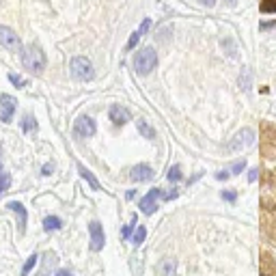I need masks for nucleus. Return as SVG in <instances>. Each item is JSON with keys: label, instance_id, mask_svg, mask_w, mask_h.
I'll use <instances>...</instances> for the list:
<instances>
[{"label": "nucleus", "instance_id": "nucleus-25", "mask_svg": "<svg viewBox=\"0 0 276 276\" xmlns=\"http://www.w3.org/2000/svg\"><path fill=\"white\" fill-rule=\"evenodd\" d=\"M9 80H11V84H15V86H26V80L22 78V76H15V74H9Z\"/></svg>", "mask_w": 276, "mask_h": 276}, {"label": "nucleus", "instance_id": "nucleus-16", "mask_svg": "<svg viewBox=\"0 0 276 276\" xmlns=\"http://www.w3.org/2000/svg\"><path fill=\"white\" fill-rule=\"evenodd\" d=\"M136 222H138V216L134 214V216H132V222H130V225H125V227H123V231H121V237H123V239H127V237H130V233L134 231Z\"/></svg>", "mask_w": 276, "mask_h": 276}, {"label": "nucleus", "instance_id": "nucleus-28", "mask_svg": "<svg viewBox=\"0 0 276 276\" xmlns=\"http://www.w3.org/2000/svg\"><path fill=\"white\" fill-rule=\"evenodd\" d=\"M177 195H179L177 188H173V192H166V195H162V198H164V201H173V198H177Z\"/></svg>", "mask_w": 276, "mask_h": 276}, {"label": "nucleus", "instance_id": "nucleus-14", "mask_svg": "<svg viewBox=\"0 0 276 276\" xmlns=\"http://www.w3.org/2000/svg\"><path fill=\"white\" fill-rule=\"evenodd\" d=\"M136 125H138V132L143 134V138H149V140H151V138H156V130H154V127H151L145 119H138V121H136Z\"/></svg>", "mask_w": 276, "mask_h": 276}, {"label": "nucleus", "instance_id": "nucleus-3", "mask_svg": "<svg viewBox=\"0 0 276 276\" xmlns=\"http://www.w3.org/2000/svg\"><path fill=\"white\" fill-rule=\"evenodd\" d=\"M69 74H72L74 80H80V82H86L93 78V63L89 61L86 56H74L72 63H69Z\"/></svg>", "mask_w": 276, "mask_h": 276}, {"label": "nucleus", "instance_id": "nucleus-6", "mask_svg": "<svg viewBox=\"0 0 276 276\" xmlns=\"http://www.w3.org/2000/svg\"><path fill=\"white\" fill-rule=\"evenodd\" d=\"M0 121H4V123H9L11 119H13V113H15V108H17V102H15V97H11L7 95V93H2L0 95Z\"/></svg>", "mask_w": 276, "mask_h": 276}, {"label": "nucleus", "instance_id": "nucleus-30", "mask_svg": "<svg viewBox=\"0 0 276 276\" xmlns=\"http://www.w3.org/2000/svg\"><path fill=\"white\" fill-rule=\"evenodd\" d=\"M52 171H54V166H52V164H45V166H43V175H50Z\"/></svg>", "mask_w": 276, "mask_h": 276}, {"label": "nucleus", "instance_id": "nucleus-23", "mask_svg": "<svg viewBox=\"0 0 276 276\" xmlns=\"http://www.w3.org/2000/svg\"><path fill=\"white\" fill-rule=\"evenodd\" d=\"M35 263H37V255H33V257H28V261L24 263V268H22V276H26L31 270L35 268Z\"/></svg>", "mask_w": 276, "mask_h": 276}, {"label": "nucleus", "instance_id": "nucleus-26", "mask_svg": "<svg viewBox=\"0 0 276 276\" xmlns=\"http://www.w3.org/2000/svg\"><path fill=\"white\" fill-rule=\"evenodd\" d=\"M222 198H225V201H229V203H233L237 198V195L233 190H222Z\"/></svg>", "mask_w": 276, "mask_h": 276}, {"label": "nucleus", "instance_id": "nucleus-15", "mask_svg": "<svg viewBox=\"0 0 276 276\" xmlns=\"http://www.w3.org/2000/svg\"><path fill=\"white\" fill-rule=\"evenodd\" d=\"M63 227V220L56 218V216H48V218L43 220V229L45 231H56V229Z\"/></svg>", "mask_w": 276, "mask_h": 276}, {"label": "nucleus", "instance_id": "nucleus-7", "mask_svg": "<svg viewBox=\"0 0 276 276\" xmlns=\"http://www.w3.org/2000/svg\"><path fill=\"white\" fill-rule=\"evenodd\" d=\"M74 130H76V134L78 136H93V134L97 132V125H95V121L91 119V117H78L76 119V123H74Z\"/></svg>", "mask_w": 276, "mask_h": 276}, {"label": "nucleus", "instance_id": "nucleus-18", "mask_svg": "<svg viewBox=\"0 0 276 276\" xmlns=\"http://www.w3.org/2000/svg\"><path fill=\"white\" fill-rule=\"evenodd\" d=\"M22 127H24V132H35L37 130V121H35L31 115H26L24 121H22Z\"/></svg>", "mask_w": 276, "mask_h": 276}, {"label": "nucleus", "instance_id": "nucleus-24", "mask_svg": "<svg viewBox=\"0 0 276 276\" xmlns=\"http://www.w3.org/2000/svg\"><path fill=\"white\" fill-rule=\"evenodd\" d=\"M140 37H143V35H140L138 31H134V33H132V37H130V41H127V50L136 48V43H138V41H140Z\"/></svg>", "mask_w": 276, "mask_h": 276}, {"label": "nucleus", "instance_id": "nucleus-13", "mask_svg": "<svg viewBox=\"0 0 276 276\" xmlns=\"http://www.w3.org/2000/svg\"><path fill=\"white\" fill-rule=\"evenodd\" d=\"M78 173H80V175H82V177H84L86 181H89L93 190H102V186H99V181H97L95 177H93V173H91L86 166H82V164H78Z\"/></svg>", "mask_w": 276, "mask_h": 276}, {"label": "nucleus", "instance_id": "nucleus-10", "mask_svg": "<svg viewBox=\"0 0 276 276\" xmlns=\"http://www.w3.org/2000/svg\"><path fill=\"white\" fill-rule=\"evenodd\" d=\"M130 119H132V115L125 106H119V104L110 106V121H113L115 125H125Z\"/></svg>", "mask_w": 276, "mask_h": 276}, {"label": "nucleus", "instance_id": "nucleus-27", "mask_svg": "<svg viewBox=\"0 0 276 276\" xmlns=\"http://www.w3.org/2000/svg\"><path fill=\"white\" fill-rule=\"evenodd\" d=\"M244 168H246V162H244V160H239V162H236V164L231 166V171H233V173H242Z\"/></svg>", "mask_w": 276, "mask_h": 276}, {"label": "nucleus", "instance_id": "nucleus-17", "mask_svg": "<svg viewBox=\"0 0 276 276\" xmlns=\"http://www.w3.org/2000/svg\"><path fill=\"white\" fill-rule=\"evenodd\" d=\"M261 13H276V0H261Z\"/></svg>", "mask_w": 276, "mask_h": 276}, {"label": "nucleus", "instance_id": "nucleus-12", "mask_svg": "<svg viewBox=\"0 0 276 276\" xmlns=\"http://www.w3.org/2000/svg\"><path fill=\"white\" fill-rule=\"evenodd\" d=\"M9 209H13L17 216H20V231L24 233V229H26V209H24V205L22 203H17V201H11L9 205H7Z\"/></svg>", "mask_w": 276, "mask_h": 276}, {"label": "nucleus", "instance_id": "nucleus-9", "mask_svg": "<svg viewBox=\"0 0 276 276\" xmlns=\"http://www.w3.org/2000/svg\"><path fill=\"white\" fill-rule=\"evenodd\" d=\"M252 140H255V132H252V130H244V132H239L237 136L233 138V143H229L227 151H229V154H236V151H239L242 147L250 145Z\"/></svg>", "mask_w": 276, "mask_h": 276}, {"label": "nucleus", "instance_id": "nucleus-32", "mask_svg": "<svg viewBox=\"0 0 276 276\" xmlns=\"http://www.w3.org/2000/svg\"><path fill=\"white\" fill-rule=\"evenodd\" d=\"M257 173H259V171H257V168H252L250 175H248V179H250V181H255V179H257Z\"/></svg>", "mask_w": 276, "mask_h": 276}, {"label": "nucleus", "instance_id": "nucleus-5", "mask_svg": "<svg viewBox=\"0 0 276 276\" xmlns=\"http://www.w3.org/2000/svg\"><path fill=\"white\" fill-rule=\"evenodd\" d=\"M162 195H164V192L160 190V188H154V190H149V195H147L145 198H140V203H138L140 211H143L145 216H151L158 209V198H162Z\"/></svg>", "mask_w": 276, "mask_h": 276}, {"label": "nucleus", "instance_id": "nucleus-36", "mask_svg": "<svg viewBox=\"0 0 276 276\" xmlns=\"http://www.w3.org/2000/svg\"><path fill=\"white\" fill-rule=\"evenodd\" d=\"M261 276H266V274H261Z\"/></svg>", "mask_w": 276, "mask_h": 276}, {"label": "nucleus", "instance_id": "nucleus-11", "mask_svg": "<svg viewBox=\"0 0 276 276\" xmlns=\"http://www.w3.org/2000/svg\"><path fill=\"white\" fill-rule=\"evenodd\" d=\"M132 181H138V184H143V181H149L154 177V171H151L149 164H138V166L132 168Z\"/></svg>", "mask_w": 276, "mask_h": 276}, {"label": "nucleus", "instance_id": "nucleus-2", "mask_svg": "<svg viewBox=\"0 0 276 276\" xmlns=\"http://www.w3.org/2000/svg\"><path fill=\"white\" fill-rule=\"evenodd\" d=\"M156 65H158V54L154 48H143V50H138L136 56H134V67H136V72L140 76L151 74L156 69Z\"/></svg>", "mask_w": 276, "mask_h": 276}, {"label": "nucleus", "instance_id": "nucleus-33", "mask_svg": "<svg viewBox=\"0 0 276 276\" xmlns=\"http://www.w3.org/2000/svg\"><path fill=\"white\" fill-rule=\"evenodd\" d=\"M56 276H74V274L67 272V270H61V272H56Z\"/></svg>", "mask_w": 276, "mask_h": 276}, {"label": "nucleus", "instance_id": "nucleus-1", "mask_svg": "<svg viewBox=\"0 0 276 276\" xmlns=\"http://www.w3.org/2000/svg\"><path fill=\"white\" fill-rule=\"evenodd\" d=\"M22 63H24V67L28 72L33 74H41L45 69V54L43 50L39 48V45H28V48L22 50Z\"/></svg>", "mask_w": 276, "mask_h": 276}, {"label": "nucleus", "instance_id": "nucleus-21", "mask_svg": "<svg viewBox=\"0 0 276 276\" xmlns=\"http://www.w3.org/2000/svg\"><path fill=\"white\" fill-rule=\"evenodd\" d=\"M145 237H147V229H145L143 225H140V227L136 229V231H134V242L140 244V242H145Z\"/></svg>", "mask_w": 276, "mask_h": 276}, {"label": "nucleus", "instance_id": "nucleus-35", "mask_svg": "<svg viewBox=\"0 0 276 276\" xmlns=\"http://www.w3.org/2000/svg\"><path fill=\"white\" fill-rule=\"evenodd\" d=\"M0 173H2V166H0Z\"/></svg>", "mask_w": 276, "mask_h": 276}, {"label": "nucleus", "instance_id": "nucleus-34", "mask_svg": "<svg viewBox=\"0 0 276 276\" xmlns=\"http://www.w3.org/2000/svg\"><path fill=\"white\" fill-rule=\"evenodd\" d=\"M272 26H276V22H270V24H261L263 31H266V28H272Z\"/></svg>", "mask_w": 276, "mask_h": 276}, {"label": "nucleus", "instance_id": "nucleus-29", "mask_svg": "<svg viewBox=\"0 0 276 276\" xmlns=\"http://www.w3.org/2000/svg\"><path fill=\"white\" fill-rule=\"evenodd\" d=\"M229 175H231L229 171H220V173H216V179H218V181H225V179H229Z\"/></svg>", "mask_w": 276, "mask_h": 276}, {"label": "nucleus", "instance_id": "nucleus-4", "mask_svg": "<svg viewBox=\"0 0 276 276\" xmlns=\"http://www.w3.org/2000/svg\"><path fill=\"white\" fill-rule=\"evenodd\" d=\"M0 45L2 48H7L9 52H22V39L17 37V33L13 28L9 26H0Z\"/></svg>", "mask_w": 276, "mask_h": 276}, {"label": "nucleus", "instance_id": "nucleus-20", "mask_svg": "<svg viewBox=\"0 0 276 276\" xmlns=\"http://www.w3.org/2000/svg\"><path fill=\"white\" fill-rule=\"evenodd\" d=\"M173 272H175V263L171 259H166L162 263V276H173Z\"/></svg>", "mask_w": 276, "mask_h": 276}, {"label": "nucleus", "instance_id": "nucleus-31", "mask_svg": "<svg viewBox=\"0 0 276 276\" xmlns=\"http://www.w3.org/2000/svg\"><path fill=\"white\" fill-rule=\"evenodd\" d=\"M201 4H205V7H214L216 0H201Z\"/></svg>", "mask_w": 276, "mask_h": 276}, {"label": "nucleus", "instance_id": "nucleus-8", "mask_svg": "<svg viewBox=\"0 0 276 276\" xmlns=\"http://www.w3.org/2000/svg\"><path fill=\"white\" fill-rule=\"evenodd\" d=\"M89 233H91V250H95V252L102 250L106 237H104V229H102V225H99L97 220H93L89 225Z\"/></svg>", "mask_w": 276, "mask_h": 276}, {"label": "nucleus", "instance_id": "nucleus-22", "mask_svg": "<svg viewBox=\"0 0 276 276\" xmlns=\"http://www.w3.org/2000/svg\"><path fill=\"white\" fill-rule=\"evenodd\" d=\"M9 186H11V177L7 173H0V195H2L4 190H9Z\"/></svg>", "mask_w": 276, "mask_h": 276}, {"label": "nucleus", "instance_id": "nucleus-19", "mask_svg": "<svg viewBox=\"0 0 276 276\" xmlns=\"http://www.w3.org/2000/svg\"><path fill=\"white\" fill-rule=\"evenodd\" d=\"M166 177H168V181H173V184H177V181L181 179V168H179V166H173L171 171H168V175H166Z\"/></svg>", "mask_w": 276, "mask_h": 276}]
</instances>
